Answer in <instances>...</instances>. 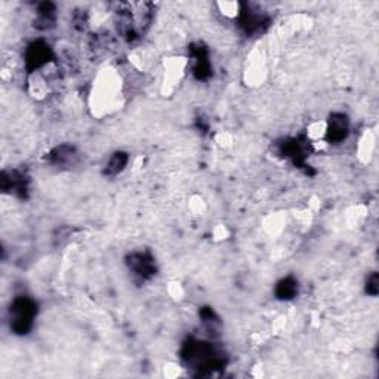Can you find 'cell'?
<instances>
[{"instance_id": "cell-7", "label": "cell", "mask_w": 379, "mask_h": 379, "mask_svg": "<svg viewBox=\"0 0 379 379\" xmlns=\"http://www.w3.org/2000/svg\"><path fill=\"white\" fill-rule=\"evenodd\" d=\"M2 190L6 193H11L20 199L27 197V192H29V177L20 171H4L2 173Z\"/></svg>"}, {"instance_id": "cell-14", "label": "cell", "mask_w": 379, "mask_h": 379, "mask_svg": "<svg viewBox=\"0 0 379 379\" xmlns=\"http://www.w3.org/2000/svg\"><path fill=\"white\" fill-rule=\"evenodd\" d=\"M200 319H201V321L205 323L206 326H209L211 329H215V328H216V324L220 323L218 317H216V313H215V311H213L212 308H209V307H203V308L200 310Z\"/></svg>"}, {"instance_id": "cell-3", "label": "cell", "mask_w": 379, "mask_h": 379, "mask_svg": "<svg viewBox=\"0 0 379 379\" xmlns=\"http://www.w3.org/2000/svg\"><path fill=\"white\" fill-rule=\"evenodd\" d=\"M270 22V18L265 13L255 9L249 4H241L240 11L237 12V24L240 29L248 36L262 33Z\"/></svg>"}, {"instance_id": "cell-15", "label": "cell", "mask_w": 379, "mask_h": 379, "mask_svg": "<svg viewBox=\"0 0 379 379\" xmlns=\"http://www.w3.org/2000/svg\"><path fill=\"white\" fill-rule=\"evenodd\" d=\"M379 292V279L378 273H372L366 280V293L371 296H376Z\"/></svg>"}, {"instance_id": "cell-5", "label": "cell", "mask_w": 379, "mask_h": 379, "mask_svg": "<svg viewBox=\"0 0 379 379\" xmlns=\"http://www.w3.org/2000/svg\"><path fill=\"white\" fill-rule=\"evenodd\" d=\"M52 58H53V52L49 44H46L44 39H37L25 49V55H24L25 69L29 73H33L36 70L42 69V67H45L46 64H49Z\"/></svg>"}, {"instance_id": "cell-10", "label": "cell", "mask_w": 379, "mask_h": 379, "mask_svg": "<svg viewBox=\"0 0 379 379\" xmlns=\"http://www.w3.org/2000/svg\"><path fill=\"white\" fill-rule=\"evenodd\" d=\"M77 160L76 147L70 144H62L53 148L48 154V161L53 166H70L74 165Z\"/></svg>"}, {"instance_id": "cell-4", "label": "cell", "mask_w": 379, "mask_h": 379, "mask_svg": "<svg viewBox=\"0 0 379 379\" xmlns=\"http://www.w3.org/2000/svg\"><path fill=\"white\" fill-rule=\"evenodd\" d=\"M126 264H128V268L131 270V273L137 279H140L141 281L153 279L157 273L154 256L147 251L132 252L131 255H128Z\"/></svg>"}, {"instance_id": "cell-6", "label": "cell", "mask_w": 379, "mask_h": 379, "mask_svg": "<svg viewBox=\"0 0 379 379\" xmlns=\"http://www.w3.org/2000/svg\"><path fill=\"white\" fill-rule=\"evenodd\" d=\"M279 154L284 159L291 160L296 168L307 169V156H308V142L302 138H291L279 144Z\"/></svg>"}, {"instance_id": "cell-12", "label": "cell", "mask_w": 379, "mask_h": 379, "mask_svg": "<svg viewBox=\"0 0 379 379\" xmlns=\"http://www.w3.org/2000/svg\"><path fill=\"white\" fill-rule=\"evenodd\" d=\"M276 296L281 301H291L298 295V280L293 276L281 279L276 284Z\"/></svg>"}, {"instance_id": "cell-9", "label": "cell", "mask_w": 379, "mask_h": 379, "mask_svg": "<svg viewBox=\"0 0 379 379\" xmlns=\"http://www.w3.org/2000/svg\"><path fill=\"white\" fill-rule=\"evenodd\" d=\"M350 132V121L348 117L343 113H335L328 120L326 128V141L329 144H340L343 142Z\"/></svg>"}, {"instance_id": "cell-11", "label": "cell", "mask_w": 379, "mask_h": 379, "mask_svg": "<svg viewBox=\"0 0 379 379\" xmlns=\"http://www.w3.org/2000/svg\"><path fill=\"white\" fill-rule=\"evenodd\" d=\"M57 20V6L52 2H44L37 6V18L36 27L40 30H48L53 27Z\"/></svg>"}, {"instance_id": "cell-2", "label": "cell", "mask_w": 379, "mask_h": 379, "mask_svg": "<svg viewBox=\"0 0 379 379\" xmlns=\"http://www.w3.org/2000/svg\"><path fill=\"white\" fill-rule=\"evenodd\" d=\"M37 302L30 296H17L13 298L9 307V323L11 331L15 335H27L30 333L34 320L37 317Z\"/></svg>"}, {"instance_id": "cell-13", "label": "cell", "mask_w": 379, "mask_h": 379, "mask_svg": "<svg viewBox=\"0 0 379 379\" xmlns=\"http://www.w3.org/2000/svg\"><path fill=\"white\" fill-rule=\"evenodd\" d=\"M129 161V154L125 152H117L114 153L110 159H108L104 173L108 175V177H116V175L124 172Z\"/></svg>"}, {"instance_id": "cell-1", "label": "cell", "mask_w": 379, "mask_h": 379, "mask_svg": "<svg viewBox=\"0 0 379 379\" xmlns=\"http://www.w3.org/2000/svg\"><path fill=\"white\" fill-rule=\"evenodd\" d=\"M181 360L187 369L194 371V373L200 376L213 373L227 364V356L218 345L193 340V338L184 343L181 348Z\"/></svg>"}, {"instance_id": "cell-8", "label": "cell", "mask_w": 379, "mask_h": 379, "mask_svg": "<svg viewBox=\"0 0 379 379\" xmlns=\"http://www.w3.org/2000/svg\"><path fill=\"white\" fill-rule=\"evenodd\" d=\"M190 57L193 60V74L197 80H208L212 76L209 52L201 44L190 48Z\"/></svg>"}]
</instances>
